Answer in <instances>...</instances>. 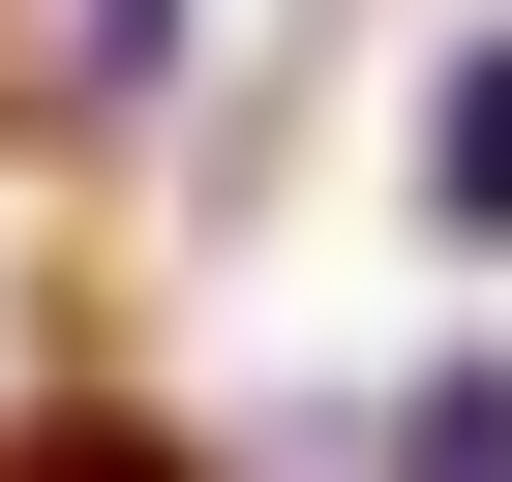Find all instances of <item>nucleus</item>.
I'll list each match as a JSON object with an SVG mask.
<instances>
[{
  "instance_id": "nucleus-1",
  "label": "nucleus",
  "mask_w": 512,
  "mask_h": 482,
  "mask_svg": "<svg viewBox=\"0 0 512 482\" xmlns=\"http://www.w3.org/2000/svg\"><path fill=\"white\" fill-rule=\"evenodd\" d=\"M392 211H422V241H482V272H512V0H482V31L422 61V121H392Z\"/></svg>"
},
{
  "instance_id": "nucleus-2",
  "label": "nucleus",
  "mask_w": 512,
  "mask_h": 482,
  "mask_svg": "<svg viewBox=\"0 0 512 482\" xmlns=\"http://www.w3.org/2000/svg\"><path fill=\"white\" fill-rule=\"evenodd\" d=\"M362 452H422V482H512V362H422V392H362Z\"/></svg>"
}]
</instances>
